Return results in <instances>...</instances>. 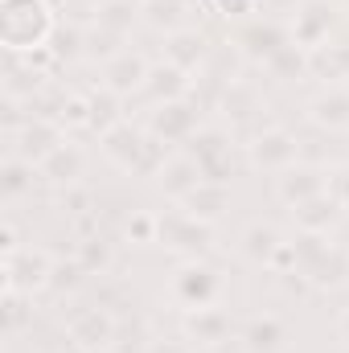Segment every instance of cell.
<instances>
[{"mask_svg": "<svg viewBox=\"0 0 349 353\" xmlns=\"http://www.w3.org/2000/svg\"><path fill=\"white\" fill-rule=\"evenodd\" d=\"M243 350L247 353H283L288 350V325L275 312H259L243 325Z\"/></svg>", "mask_w": 349, "mask_h": 353, "instance_id": "cell-19", "label": "cell"}, {"mask_svg": "<svg viewBox=\"0 0 349 353\" xmlns=\"http://www.w3.org/2000/svg\"><path fill=\"white\" fill-rule=\"evenodd\" d=\"M201 181H206V173H201V165H197L189 152H173V157L161 165V173H157V185H161L165 197H173V201H181L185 193H193Z\"/></svg>", "mask_w": 349, "mask_h": 353, "instance_id": "cell-20", "label": "cell"}, {"mask_svg": "<svg viewBox=\"0 0 349 353\" xmlns=\"http://www.w3.org/2000/svg\"><path fill=\"white\" fill-rule=\"evenodd\" d=\"M148 74H152V66H148V58H144V54H136V50H123V54H115L111 62H103V87L115 90L119 99H128V94L144 90Z\"/></svg>", "mask_w": 349, "mask_h": 353, "instance_id": "cell-13", "label": "cell"}, {"mask_svg": "<svg viewBox=\"0 0 349 353\" xmlns=\"http://www.w3.org/2000/svg\"><path fill=\"white\" fill-rule=\"evenodd\" d=\"M214 243V222H201L185 210H173V214H161V247H169L185 259H201Z\"/></svg>", "mask_w": 349, "mask_h": 353, "instance_id": "cell-5", "label": "cell"}, {"mask_svg": "<svg viewBox=\"0 0 349 353\" xmlns=\"http://www.w3.org/2000/svg\"><path fill=\"white\" fill-rule=\"evenodd\" d=\"M103 353H144V350H140V345H136V350H132V345H123V341H115V345H111V350H103Z\"/></svg>", "mask_w": 349, "mask_h": 353, "instance_id": "cell-44", "label": "cell"}, {"mask_svg": "<svg viewBox=\"0 0 349 353\" xmlns=\"http://www.w3.org/2000/svg\"><path fill=\"white\" fill-rule=\"evenodd\" d=\"M197 128H201L197 107H193L189 99H173V103L152 107L144 132H148L152 140H161V144H189V140L197 136Z\"/></svg>", "mask_w": 349, "mask_h": 353, "instance_id": "cell-8", "label": "cell"}, {"mask_svg": "<svg viewBox=\"0 0 349 353\" xmlns=\"http://www.w3.org/2000/svg\"><path fill=\"white\" fill-rule=\"evenodd\" d=\"M292 37L279 29V25H271V21H263V25H251V29H243V37H239V46H243V54L247 58H255V62H267L279 46H288Z\"/></svg>", "mask_w": 349, "mask_h": 353, "instance_id": "cell-27", "label": "cell"}, {"mask_svg": "<svg viewBox=\"0 0 349 353\" xmlns=\"http://www.w3.org/2000/svg\"><path fill=\"white\" fill-rule=\"evenodd\" d=\"M329 185H333V197H337V201H341V205L349 210V165H346V169H337Z\"/></svg>", "mask_w": 349, "mask_h": 353, "instance_id": "cell-41", "label": "cell"}, {"mask_svg": "<svg viewBox=\"0 0 349 353\" xmlns=\"http://www.w3.org/2000/svg\"><path fill=\"white\" fill-rule=\"evenodd\" d=\"M74 259L83 263V271H87V275H103L107 267L115 263L111 243H103L99 234H90V239H83V243H79V255H74Z\"/></svg>", "mask_w": 349, "mask_h": 353, "instance_id": "cell-34", "label": "cell"}, {"mask_svg": "<svg viewBox=\"0 0 349 353\" xmlns=\"http://www.w3.org/2000/svg\"><path fill=\"white\" fill-rule=\"evenodd\" d=\"M308 119L329 132H349V83H329L308 99Z\"/></svg>", "mask_w": 349, "mask_h": 353, "instance_id": "cell-18", "label": "cell"}, {"mask_svg": "<svg viewBox=\"0 0 349 353\" xmlns=\"http://www.w3.org/2000/svg\"><path fill=\"white\" fill-rule=\"evenodd\" d=\"M292 214H296V226H300V234H333V226L341 222L346 205H341L333 193H321V197H312V201L296 205Z\"/></svg>", "mask_w": 349, "mask_h": 353, "instance_id": "cell-21", "label": "cell"}, {"mask_svg": "<svg viewBox=\"0 0 349 353\" xmlns=\"http://www.w3.org/2000/svg\"><path fill=\"white\" fill-rule=\"evenodd\" d=\"M119 46H123V33L103 29V25H90L87 29V46H83V58H90V62H111L115 54H123Z\"/></svg>", "mask_w": 349, "mask_h": 353, "instance_id": "cell-31", "label": "cell"}, {"mask_svg": "<svg viewBox=\"0 0 349 353\" xmlns=\"http://www.w3.org/2000/svg\"><path fill=\"white\" fill-rule=\"evenodd\" d=\"M222 107H226V115H235V119H247L251 111H259V94L251 83H243V79H230V87L222 94Z\"/></svg>", "mask_w": 349, "mask_h": 353, "instance_id": "cell-33", "label": "cell"}, {"mask_svg": "<svg viewBox=\"0 0 349 353\" xmlns=\"http://www.w3.org/2000/svg\"><path fill=\"white\" fill-rule=\"evenodd\" d=\"M140 21V0H107L99 12H94V25H103V29H115V33H123L128 37V29Z\"/></svg>", "mask_w": 349, "mask_h": 353, "instance_id": "cell-30", "label": "cell"}, {"mask_svg": "<svg viewBox=\"0 0 349 353\" xmlns=\"http://www.w3.org/2000/svg\"><path fill=\"white\" fill-rule=\"evenodd\" d=\"M123 234H128L132 247H152V243H161V214H152V210H132Z\"/></svg>", "mask_w": 349, "mask_h": 353, "instance_id": "cell-32", "label": "cell"}, {"mask_svg": "<svg viewBox=\"0 0 349 353\" xmlns=\"http://www.w3.org/2000/svg\"><path fill=\"white\" fill-rule=\"evenodd\" d=\"M99 140H103V157H107L111 165H119L123 173L157 176V173H161V165L169 161L165 144H161V140H152L144 128H132L128 119H123V123H115L111 132H103Z\"/></svg>", "mask_w": 349, "mask_h": 353, "instance_id": "cell-2", "label": "cell"}, {"mask_svg": "<svg viewBox=\"0 0 349 353\" xmlns=\"http://www.w3.org/2000/svg\"><path fill=\"white\" fill-rule=\"evenodd\" d=\"M25 304H29L25 292H4V329H8V337L25 333V325L33 321V308H25Z\"/></svg>", "mask_w": 349, "mask_h": 353, "instance_id": "cell-37", "label": "cell"}, {"mask_svg": "<svg viewBox=\"0 0 349 353\" xmlns=\"http://www.w3.org/2000/svg\"><path fill=\"white\" fill-rule=\"evenodd\" d=\"M66 333L83 353H103L115 345V316L107 308H83V312L70 316Z\"/></svg>", "mask_w": 349, "mask_h": 353, "instance_id": "cell-12", "label": "cell"}, {"mask_svg": "<svg viewBox=\"0 0 349 353\" xmlns=\"http://www.w3.org/2000/svg\"><path fill=\"white\" fill-rule=\"evenodd\" d=\"M58 25V8L50 0H0V41L8 54L46 50Z\"/></svg>", "mask_w": 349, "mask_h": 353, "instance_id": "cell-1", "label": "cell"}, {"mask_svg": "<svg viewBox=\"0 0 349 353\" xmlns=\"http://www.w3.org/2000/svg\"><path fill=\"white\" fill-rule=\"evenodd\" d=\"M119 94L115 90H107L99 83V90H90V128L103 136V132H111L115 123H123V115H119Z\"/></svg>", "mask_w": 349, "mask_h": 353, "instance_id": "cell-29", "label": "cell"}, {"mask_svg": "<svg viewBox=\"0 0 349 353\" xmlns=\"http://www.w3.org/2000/svg\"><path fill=\"white\" fill-rule=\"evenodd\" d=\"M87 271L83 263L74 259V263H54V275H50V292H70V288H79V279H83Z\"/></svg>", "mask_w": 349, "mask_h": 353, "instance_id": "cell-38", "label": "cell"}, {"mask_svg": "<svg viewBox=\"0 0 349 353\" xmlns=\"http://www.w3.org/2000/svg\"><path fill=\"white\" fill-rule=\"evenodd\" d=\"M165 62H173L177 70H185V74H197L206 62H210V41H206V33L201 29H177L165 37Z\"/></svg>", "mask_w": 349, "mask_h": 353, "instance_id": "cell-17", "label": "cell"}, {"mask_svg": "<svg viewBox=\"0 0 349 353\" xmlns=\"http://www.w3.org/2000/svg\"><path fill=\"white\" fill-rule=\"evenodd\" d=\"M58 144H66L62 123H58V119H46V115L25 119L21 132H17V157H25V161H33V165H41Z\"/></svg>", "mask_w": 349, "mask_h": 353, "instance_id": "cell-14", "label": "cell"}, {"mask_svg": "<svg viewBox=\"0 0 349 353\" xmlns=\"http://www.w3.org/2000/svg\"><path fill=\"white\" fill-rule=\"evenodd\" d=\"M296 271L317 288H341L349 279V251L329 234H300L296 243Z\"/></svg>", "mask_w": 349, "mask_h": 353, "instance_id": "cell-3", "label": "cell"}, {"mask_svg": "<svg viewBox=\"0 0 349 353\" xmlns=\"http://www.w3.org/2000/svg\"><path fill=\"white\" fill-rule=\"evenodd\" d=\"M62 128H90V94L79 90H66V99L58 103V115H54Z\"/></svg>", "mask_w": 349, "mask_h": 353, "instance_id": "cell-36", "label": "cell"}, {"mask_svg": "<svg viewBox=\"0 0 349 353\" xmlns=\"http://www.w3.org/2000/svg\"><path fill=\"white\" fill-rule=\"evenodd\" d=\"M181 333H185L193 345H222V341L235 333V316H230L226 308L210 304V308L185 312V321H181Z\"/></svg>", "mask_w": 349, "mask_h": 353, "instance_id": "cell-15", "label": "cell"}, {"mask_svg": "<svg viewBox=\"0 0 349 353\" xmlns=\"http://www.w3.org/2000/svg\"><path fill=\"white\" fill-rule=\"evenodd\" d=\"M189 87H193V79H189L185 70H177L173 62H161V66H152V74H148V83H144V94L161 107V103L185 99Z\"/></svg>", "mask_w": 349, "mask_h": 353, "instance_id": "cell-24", "label": "cell"}, {"mask_svg": "<svg viewBox=\"0 0 349 353\" xmlns=\"http://www.w3.org/2000/svg\"><path fill=\"white\" fill-rule=\"evenodd\" d=\"M189 12H193L189 0H140V21H144L148 29L165 33V37L177 33V29H189V25H185Z\"/></svg>", "mask_w": 349, "mask_h": 353, "instance_id": "cell-22", "label": "cell"}, {"mask_svg": "<svg viewBox=\"0 0 349 353\" xmlns=\"http://www.w3.org/2000/svg\"><path fill=\"white\" fill-rule=\"evenodd\" d=\"M263 66H267V74H271V79L292 83V79H304V74L312 70V54H308V50H300L296 41H288V46H279Z\"/></svg>", "mask_w": 349, "mask_h": 353, "instance_id": "cell-26", "label": "cell"}, {"mask_svg": "<svg viewBox=\"0 0 349 353\" xmlns=\"http://www.w3.org/2000/svg\"><path fill=\"white\" fill-rule=\"evenodd\" d=\"M329 181L333 176L325 173V169H317V165H292V169H283V173L275 176V197L296 210V205L329 193Z\"/></svg>", "mask_w": 349, "mask_h": 353, "instance_id": "cell-11", "label": "cell"}, {"mask_svg": "<svg viewBox=\"0 0 349 353\" xmlns=\"http://www.w3.org/2000/svg\"><path fill=\"white\" fill-rule=\"evenodd\" d=\"M62 205H70V214H87L90 210V193L87 189H79V185H70V189L62 193Z\"/></svg>", "mask_w": 349, "mask_h": 353, "instance_id": "cell-39", "label": "cell"}, {"mask_svg": "<svg viewBox=\"0 0 349 353\" xmlns=\"http://www.w3.org/2000/svg\"><path fill=\"white\" fill-rule=\"evenodd\" d=\"M0 247H4V259L21 251V239H17V226H12V222H4V230H0Z\"/></svg>", "mask_w": 349, "mask_h": 353, "instance_id": "cell-42", "label": "cell"}, {"mask_svg": "<svg viewBox=\"0 0 349 353\" xmlns=\"http://www.w3.org/2000/svg\"><path fill=\"white\" fill-rule=\"evenodd\" d=\"M226 201H230L226 185H218V181H201V185H197L193 193H185L177 205H181L185 214L201 218V222H218V218H222V210H226Z\"/></svg>", "mask_w": 349, "mask_h": 353, "instance_id": "cell-23", "label": "cell"}, {"mask_svg": "<svg viewBox=\"0 0 349 353\" xmlns=\"http://www.w3.org/2000/svg\"><path fill=\"white\" fill-rule=\"evenodd\" d=\"M87 4H94V8H103V4H107V0H87Z\"/></svg>", "mask_w": 349, "mask_h": 353, "instance_id": "cell-45", "label": "cell"}, {"mask_svg": "<svg viewBox=\"0 0 349 353\" xmlns=\"http://www.w3.org/2000/svg\"><path fill=\"white\" fill-rule=\"evenodd\" d=\"M247 157H251V165L263 169V173H283V169L300 165V144H296V136L283 132V128H263V132L251 136Z\"/></svg>", "mask_w": 349, "mask_h": 353, "instance_id": "cell-9", "label": "cell"}, {"mask_svg": "<svg viewBox=\"0 0 349 353\" xmlns=\"http://www.w3.org/2000/svg\"><path fill=\"white\" fill-rule=\"evenodd\" d=\"M169 296H173L185 312L210 308L222 296V271L214 263H206V259H185L173 271V279H169Z\"/></svg>", "mask_w": 349, "mask_h": 353, "instance_id": "cell-4", "label": "cell"}, {"mask_svg": "<svg viewBox=\"0 0 349 353\" xmlns=\"http://www.w3.org/2000/svg\"><path fill=\"white\" fill-rule=\"evenodd\" d=\"M337 333H341V341L349 345V308H341V316H337Z\"/></svg>", "mask_w": 349, "mask_h": 353, "instance_id": "cell-43", "label": "cell"}, {"mask_svg": "<svg viewBox=\"0 0 349 353\" xmlns=\"http://www.w3.org/2000/svg\"><path fill=\"white\" fill-rule=\"evenodd\" d=\"M83 46H87V29H79V25H58L54 37H50V50H54L58 62L83 58Z\"/></svg>", "mask_w": 349, "mask_h": 353, "instance_id": "cell-35", "label": "cell"}, {"mask_svg": "<svg viewBox=\"0 0 349 353\" xmlns=\"http://www.w3.org/2000/svg\"><path fill=\"white\" fill-rule=\"evenodd\" d=\"M87 173V152L79 148V144H58L41 165H37V176L46 181V185H58V189H70V185H79Z\"/></svg>", "mask_w": 349, "mask_h": 353, "instance_id": "cell-16", "label": "cell"}, {"mask_svg": "<svg viewBox=\"0 0 349 353\" xmlns=\"http://www.w3.org/2000/svg\"><path fill=\"white\" fill-rule=\"evenodd\" d=\"M54 263H58V259H54L46 247H21L17 255L4 259V292H25V296H33V292L50 288Z\"/></svg>", "mask_w": 349, "mask_h": 353, "instance_id": "cell-6", "label": "cell"}, {"mask_svg": "<svg viewBox=\"0 0 349 353\" xmlns=\"http://www.w3.org/2000/svg\"><path fill=\"white\" fill-rule=\"evenodd\" d=\"M33 181H41V176H37V165L25 161V157H8L0 165V193H4V201H17V197L33 193Z\"/></svg>", "mask_w": 349, "mask_h": 353, "instance_id": "cell-28", "label": "cell"}, {"mask_svg": "<svg viewBox=\"0 0 349 353\" xmlns=\"http://www.w3.org/2000/svg\"><path fill=\"white\" fill-rule=\"evenodd\" d=\"M279 243H283V234H279L271 222H255V226L243 230V239H239V255H243L247 263H255V267H267L271 263V255L279 251Z\"/></svg>", "mask_w": 349, "mask_h": 353, "instance_id": "cell-25", "label": "cell"}, {"mask_svg": "<svg viewBox=\"0 0 349 353\" xmlns=\"http://www.w3.org/2000/svg\"><path fill=\"white\" fill-rule=\"evenodd\" d=\"M218 8H222V17H251V12H259V0H218Z\"/></svg>", "mask_w": 349, "mask_h": 353, "instance_id": "cell-40", "label": "cell"}, {"mask_svg": "<svg viewBox=\"0 0 349 353\" xmlns=\"http://www.w3.org/2000/svg\"><path fill=\"white\" fill-rule=\"evenodd\" d=\"M189 157L201 165L206 181L226 185V176H230V136L222 128H197V136L189 140Z\"/></svg>", "mask_w": 349, "mask_h": 353, "instance_id": "cell-10", "label": "cell"}, {"mask_svg": "<svg viewBox=\"0 0 349 353\" xmlns=\"http://www.w3.org/2000/svg\"><path fill=\"white\" fill-rule=\"evenodd\" d=\"M333 21H337V4H333V0H300V4H296V12H292L288 37H292L300 50L317 54V50L329 41Z\"/></svg>", "mask_w": 349, "mask_h": 353, "instance_id": "cell-7", "label": "cell"}]
</instances>
